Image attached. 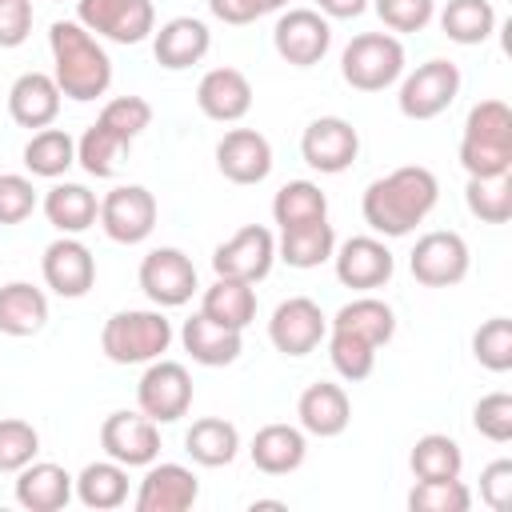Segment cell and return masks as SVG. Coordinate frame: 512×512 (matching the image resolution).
I'll list each match as a JSON object with an SVG mask.
<instances>
[{
    "instance_id": "7bdbcfd3",
    "label": "cell",
    "mask_w": 512,
    "mask_h": 512,
    "mask_svg": "<svg viewBox=\"0 0 512 512\" xmlns=\"http://www.w3.org/2000/svg\"><path fill=\"white\" fill-rule=\"evenodd\" d=\"M96 124H104L112 136H120L124 144H132L148 124H152V104L144 96H116L100 108Z\"/></svg>"
},
{
    "instance_id": "8d00e7d4",
    "label": "cell",
    "mask_w": 512,
    "mask_h": 512,
    "mask_svg": "<svg viewBox=\"0 0 512 512\" xmlns=\"http://www.w3.org/2000/svg\"><path fill=\"white\" fill-rule=\"evenodd\" d=\"M408 464H412V476L416 480H456L460 468H464V452H460V444L452 436L428 432V436H420L412 444Z\"/></svg>"
},
{
    "instance_id": "db71d44e",
    "label": "cell",
    "mask_w": 512,
    "mask_h": 512,
    "mask_svg": "<svg viewBox=\"0 0 512 512\" xmlns=\"http://www.w3.org/2000/svg\"><path fill=\"white\" fill-rule=\"evenodd\" d=\"M260 4H264V12H276V8H284L288 0H260Z\"/></svg>"
},
{
    "instance_id": "4fadbf2b",
    "label": "cell",
    "mask_w": 512,
    "mask_h": 512,
    "mask_svg": "<svg viewBox=\"0 0 512 512\" xmlns=\"http://www.w3.org/2000/svg\"><path fill=\"white\" fill-rule=\"evenodd\" d=\"M408 268L424 288H452L468 276V244L460 232H424L408 256Z\"/></svg>"
},
{
    "instance_id": "74e56055",
    "label": "cell",
    "mask_w": 512,
    "mask_h": 512,
    "mask_svg": "<svg viewBox=\"0 0 512 512\" xmlns=\"http://www.w3.org/2000/svg\"><path fill=\"white\" fill-rule=\"evenodd\" d=\"M324 216H328V196L312 180H288L272 196V220L280 224V232L296 228V224H308V220H324Z\"/></svg>"
},
{
    "instance_id": "816d5d0a",
    "label": "cell",
    "mask_w": 512,
    "mask_h": 512,
    "mask_svg": "<svg viewBox=\"0 0 512 512\" xmlns=\"http://www.w3.org/2000/svg\"><path fill=\"white\" fill-rule=\"evenodd\" d=\"M208 8L224 24H252V20L264 16V4L260 0H208Z\"/></svg>"
},
{
    "instance_id": "ee69618b",
    "label": "cell",
    "mask_w": 512,
    "mask_h": 512,
    "mask_svg": "<svg viewBox=\"0 0 512 512\" xmlns=\"http://www.w3.org/2000/svg\"><path fill=\"white\" fill-rule=\"evenodd\" d=\"M408 508L412 512H468L472 508V492L456 480H416V488L408 492Z\"/></svg>"
},
{
    "instance_id": "ba28073f",
    "label": "cell",
    "mask_w": 512,
    "mask_h": 512,
    "mask_svg": "<svg viewBox=\"0 0 512 512\" xmlns=\"http://www.w3.org/2000/svg\"><path fill=\"white\" fill-rule=\"evenodd\" d=\"M456 92H460V68L452 60H424L416 72L404 76L396 104L408 120H432L456 100Z\"/></svg>"
},
{
    "instance_id": "2e32d148",
    "label": "cell",
    "mask_w": 512,
    "mask_h": 512,
    "mask_svg": "<svg viewBox=\"0 0 512 512\" xmlns=\"http://www.w3.org/2000/svg\"><path fill=\"white\" fill-rule=\"evenodd\" d=\"M356 152H360V136L344 116H316L300 136L304 164L324 172V176H336V172L352 168Z\"/></svg>"
},
{
    "instance_id": "5bb4252c",
    "label": "cell",
    "mask_w": 512,
    "mask_h": 512,
    "mask_svg": "<svg viewBox=\"0 0 512 512\" xmlns=\"http://www.w3.org/2000/svg\"><path fill=\"white\" fill-rule=\"evenodd\" d=\"M140 288L156 308H180L196 292V264L180 248H152L140 260Z\"/></svg>"
},
{
    "instance_id": "e0dca14e",
    "label": "cell",
    "mask_w": 512,
    "mask_h": 512,
    "mask_svg": "<svg viewBox=\"0 0 512 512\" xmlns=\"http://www.w3.org/2000/svg\"><path fill=\"white\" fill-rule=\"evenodd\" d=\"M40 272H44V284L64 296V300H80L88 296V288L96 284V256L88 252V244H80L76 236H60L44 248V260H40Z\"/></svg>"
},
{
    "instance_id": "4316f807",
    "label": "cell",
    "mask_w": 512,
    "mask_h": 512,
    "mask_svg": "<svg viewBox=\"0 0 512 512\" xmlns=\"http://www.w3.org/2000/svg\"><path fill=\"white\" fill-rule=\"evenodd\" d=\"M252 464L268 476H288L304 464L308 456V440H304V428L296 424H264L256 436H252Z\"/></svg>"
},
{
    "instance_id": "e575fe53",
    "label": "cell",
    "mask_w": 512,
    "mask_h": 512,
    "mask_svg": "<svg viewBox=\"0 0 512 512\" xmlns=\"http://www.w3.org/2000/svg\"><path fill=\"white\" fill-rule=\"evenodd\" d=\"M496 28V8L492 0H448L444 12H440V32L452 40V44H484Z\"/></svg>"
},
{
    "instance_id": "f5cc1de1",
    "label": "cell",
    "mask_w": 512,
    "mask_h": 512,
    "mask_svg": "<svg viewBox=\"0 0 512 512\" xmlns=\"http://www.w3.org/2000/svg\"><path fill=\"white\" fill-rule=\"evenodd\" d=\"M368 8V0H316V12L328 20H352Z\"/></svg>"
},
{
    "instance_id": "9a60e30c",
    "label": "cell",
    "mask_w": 512,
    "mask_h": 512,
    "mask_svg": "<svg viewBox=\"0 0 512 512\" xmlns=\"http://www.w3.org/2000/svg\"><path fill=\"white\" fill-rule=\"evenodd\" d=\"M328 336V316L308 296H288L268 320V340L284 356H308Z\"/></svg>"
},
{
    "instance_id": "52a82bcc",
    "label": "cell",
    "mask_w": 512,
    "mask_h": 512,
    "mask_svg": "<svg viewBox=\"0 0 512 512\" xmlns=\"http://www.w3.org/2000/svg\"><path fill=\"white\" fill-rule=\"evenodd\" d=\"M76 20L116 44H140L156 32L152 0H76Z\"/></svg>"
},
{
    "instance_id": "8fae6325",
    "label": "cell",
    "mask_w": 512,
    "mask_h": 512,
    "mask_svg": "<svg viewBox=\"0 0 512 512\" xmlns=\"http://www.w3.org/2000/svg\"><path fill=\"white\" fill-rule=\"evenodd\" d=\"M100 228L116 244H140L156 228V196L144 184H120L100 200Z\"/></svg>"
},
{
    "instance_id": "f546056e",
    "label": "cell",
    "mask_w": 512,
    "mask_h": 512,
    "mask_svg": "<svg viewBox=\"0 0 512 512\" xmlns=\"http://www.w3.org/2000/svg\"><path fill=\"white\" fill-rule=\"evenodd\" d=\"M48 324V296L24 280L0 288V332L4 336H36Z\"/></svg>"
},
{
    "instance_id": "ab89813d",
    "label": "cell",
    "mask_w": 512,
    "mask_h": 512,
    "mask_svg": "<svg viewBox=\"0 0 512 512\" xmlns=\"http://www.w3.org/2000/svg\"><path fill=\"white\" fill-rule=\"evenodd\" d=\"M328 356H332V368L352 384L368 380L376 368V344H368L364 336L344 332V328H328Z\"/></svg>"
},
{
    "instance_id": "d6986e66",
    "label": "cell",
    "mask_w": 512,
    "mask_h": 512,
    "mask_svg": "<svg viewBox=\"0 0 512 512\" xmlns=\"http://www.w3.org/2000/svg\"><path fill=\"white\" fill-rule=\"evenodd\" d=\"M216 168L232 184H260L272 172V144L256 128H232L216 144Z\"/></svg>"
},
{
    "instance_id": "60d3db41",
    "label": "cell",
    "mask_w": 512,
    "mask_h": 512,
    "mask_svg": "<svg viewBox=\"0 0 512 512\" xmlns=\"http://www.w3.org/2000/svg\"><path fill=\"white\" fill-rule=\"evenodd\" d=\"M128 152V144L120 136H112L104 124H92L80 140H76V164L88 172V176H112L116 172V160Z\"/></svg>"
},
{
    "instance_id": "83f0119b",
    "label": "cell",
    "mask_w": 512,
    "mask_h": 512,
    "mask_svg": "<svg viewBox=\"0 0 512 512\" xmlns=\"http://www.w3.org/2000/svg\"><path fill=\"white\" fill-rule=\"evenodd\" d=\"M44 216L60 236H80V232H88L96 224L100 200L84 184H52L44 192Z\"/></svg>"
},
{
    "instance_id": "5b68a950",
    "label": "cell",
    "mask_w": 512,
    "mask_h": 512,
    "mask_svg": "<svg viewBox=\"0 0 512 512\" xmlns=\"http://www.w3.org/2000/svg\"><path fill=\"white\" fill-rule=\"evenodd\" d=\"M404 72V44L392 32H360L340 52V76L356 92H384Z\"/></svg>"
},
{
    "instance_id": "c3c4849f",
    "label": "cell",
    "mask_w": 512,
    "mask_h": 512,
    "mask_svg": "<svg viewBox=\"0 0 512 512\" xmlns=\"http://www.w3.org/2000/svg\"><path fill=\"white\" fill-rule=\"evenodd\" d=\"M436 12V0H376V16L392 32H420Z\"/></svg>"
},
{
    "instance_id": "9c48e42d",
    "label": "cell",
    "mask_w": 512,
    "mask_h": 512,
    "mask_svg": "<svg viewBox=\"0 0 512 512\" xmlns=\"http://www.w3.org/2000/svg\"><path fill=\"white\" fill-rule=\"evenodd\" d=\"M100 448L124 468H148L160 456V424L144 412H108L100 424Z\"/></svg>"
},
{
    "instance_id": "7a4b0ae2",
    "label": "cell",
    "mask_w": 512,
    "mask_h": 512,
    "mask_svg": "<svg viewBox=\"0 0 512 512\" xmlns=\"http://www.w3.org/2000/svg\"><path fill=\"white\" fill-rule=\"evenodd\" d=\"M48 48H52V80L60 96L68 100H96L112 84V60L100 48V40L80 24V20H56L48 28Z\"/></svg>"
},
{
    "instance_id": "f35d334b",
    "label": "cell",
    "mask_w": 512,
    "mask_h": 512,
    "mask_svg": "<svg viewBox=\"0 0 512 512\" xmlns=\"http://www.w3.org/2000/svg\"><path fill=\"white\" fill-rule=\"evenodd\" d=\"M468 212L484 224H508L512 220V172L500 176H468L464 188Z\"/></svg>"
},
{
    "instance_id": "30bf717a",
    "label": "cell",
    "mask_w": 512,
    "mask_h": 512,
    "mask_svg": "<svg viewBox=\"0 0 512 512\" xmlns=\"http://www.w3.org/2000/svg\"><path fill=\"white\" fill-rule=\"evenodd\" d=\"M272 44L292 68H312L332 48V24L316 8H288L272 28Z\"/></svg>"
},
{
    "instance_id": "3957f363",
    "label": "cell",
    "mask_w": 512,
    "mask_h": 512,
    "mask_svg": "<svg viewBox=\"0 0 512 512\" xmlns=\"http://www.w3.org/2000/svg\"><path fill=\"white\" fill-rule=\"evenodd\" d=\"M460 164L468 176L512 172V108L504 100L472 104L460 136Z\"/></svg>"
},
{
    "instance_id": "681fc988",
    "label": "cell",
    "mask_w": 512,
    "mask_h": 512,
    "mask_svg": "<svg viewBox=\"0 0 512 512\" xmlns=\"http://www.w3.org/2000/svg\"><path fill=\"white\" fill-rule=\"evenodd\" d=\"M480 500L492 512H504L512 504V460H492L480 472Z\"/></svg>"
},
{
    "instance_id": "d4e9b609",
    "label": "cell",
    "mask_w": 512,
    "mask_h": 512,
    "mask_svg": "<svg viewBox=\"0 0 512 512\" xmlns=\"http://www.w3.org/2000/svg\"><path fill=\"white\" fill-rule=\"evenodd\" d=\"M8 116L20 128H48L60 116V88L48 72H24L8 88Z\"/></svg>"
},
{
    "instance_id": "b9f144b4",
    "label": "cell",
    "mask_w": 512,
    "mask_h": 512,
    "mask_svg": "<svg viewBox=\"0 0 512 512\" xmlns=\"http://www.w3.org/2000/svg\"><path fill=\"white\" fill-rule=\"evenodd\" d=\"M472 356L488 372H508L512 368V320L492 316L472 332Z\"/></svg>"
},
{
    "instance_id": "ffe728a7",
    "label": "cell",
    "mask_w": 512,
    "mask_h": 512,
    "mask_svg": "<svg viewBox=\"0 0 512 512\" xmlns=\"http://www.w3.org/2000/svg\"><path fill=\"white\" fill-rule=\"evenodd\" d=\"M200 496V480L184 464H148L140 492H136V512H184Z\"/></svg>"
},
{
    "instance_id": "836d02e7",
    "label": "cell",
    "mask_w": 512,
    "mask_h": 512,
    "mask_svg": "<svg viewBox=\"0 0 512 512\" xmlns=\"http://www.w3.org/2000/svg\"><path fill=\"white\" fill-rule=\"evenodd\" d=\"M328 328H344V332H356V336H364L368 344H388L392 336H396V312L384 304V300H376V296H360V300H348L332 320H328Z\"/></svg>"
},
{
    "instance_id": "d6a6232c",
    "label": "cell",
    "mask_w": 512,
    "mask_h": 512,
    "mask_svg": "<svg viewBox=\"0 0 512 512\" xmlns=\"http://www.w3.org/2000/svg\"><path fill=\"white\" fill-rule=\"evenodd\" d=\"M184 448L196 464L224 468L240 452V432H236V424H228L220 416H204V420H192V428L184 432Z\"/></svg>"
},
{
    "instance_id": "d590c367",
    "label": "cell",
    "mask_w": 512,
    "mask_h": 512,
    "mask_svg": "<svg viewBox=\"0 0 512 512\" xmlns=\"http://www.w3.org/2000/svg\"><path fill=\"white\" fill-rule=\"evenodd\" d=\"M76 164V140L64 132V128H40L32 132V140L24 144V168L32 176H44V180H56L64 176L68 168Z\"/></svg>"
},
{
    "instance_id": "603a6c76",
    "label": "cell",
    "mask_w": 512,
    "mask_h": 512,
    "mask_svg": "<svg viewBox=\"0 0 512 512\" xmlns=\"http://www.w3.org/2000/svg\"><path fill=\"white\" fill-rule=\"evenodd\" d=\"M296 416H300V428H304L308 436L328 440V436H340V432L348 428V420H352V400H348V392H344L340 384L320 380V384H308V388L300 392Z\"/></svg>"
},
{
    "instance_id": "8992f818",
    "label": "cell",
    "mask_w": 512,
    "mask_h": 512,
    "mask_svg": "<svg viewBox=\"0 0 512 512\" xmlns=\"http://www.w3.org/2000/svg\"><path fill=\"white\" fill-rule=\"evenodd\" d=\"M136 404L148 420L156 424H176L192 408V376L176 360H148L140 384H136Z\"/></svg>"
},
{
    "instance_id": "7402d4cb",
    "label": "cell",
    "mask_w": 512,
    "mask_h": 512,
    "mask_svg": "<svg viewBox=\"0 0 512 512\" xmlns=\"http://www.w3.org/2000/svg\"><path fill=\"white\" fill-rule=\"evenodd\" d=\"M208 48H212V32L196 16H176V20H168L152 32L156 64L168 68V72H184V68L200 64L208 56Z\"/></svg>"
},
{
    "instance_id": "ac0fdd59",
    "label": "cell",
    "mask_w": 512,
    "mask_h": 512,
    "mask_svg": "<svg viewBox=\"0 0 512 512\" xmlns=\"http://www.w3.org/2000/svg\"><path fill=\"white\" fill-rule=\"evenodd\" d=\"M332 260H336V280L344 288H360V292L388 284L392 272H396V260H392L388 244L376 240V236H352V240H344L332 252Z\"/></svg>"
},
{
    "instance_id": "6da1fadb",
    "label": "cell",
    "mask_w": 512,
    "mask_h": 512,
    "mask_svg": "<svg viewBox=\"0 0 512 512\" xmlns=\"http://www.w3.org/2000/svg\"><path fill=\"white\" fill-rule=\"evenodd\" d=\"M440 200V184L432 176V168L424 164H404L392 168L388 176L372 180L364 188V220L372 232L380 236H408Z\"/></svg>"
},
{
    "instance_id": "1f68e13d",
    "label": "cell",
    "mask_w": 512,
    "mask_h": 512,
    "mask_svg": "<svg viewBox=\"0 0 512 512\" xmlns=\"http://www.w3.org/2000/svg\"><path fill=\"white\" fill-rule=\"evenodd\" d=\"M200 312L224 328H236L244 332L256 316V292L252 284L244 280H232V276H216L212 288H204V300H200Z\"/></svg>"
},
{
    "instance_id": "44dd1931",
    "label": "cell",
    "mask_w": 512,
    "mask_h": 512,
    "mask_svg": "<svg viewBox=\"0 0 512 512\" xmlns=\"http://www.w3.org/2000/svg\"><path fill=\"white\" fill-rule=\"evenodd\" d=\"M196 108L216 124H236L252 108V84L240 68H212L196 84Z\"/></svg>"
},
{
    "instance_id": "4dcf8cb0",
    "label": "cell",
    "mask_w": 512,
    "mask_h": 512,
    "mask_svg": "<svg viewBox=\"0 0 512 512\" xmlns=\"http://www.w3.org/2000/svg\"><path fill=\"white\" fill-rule=\"evenodd\" d=\"M76 500L84 508H96V512H108V508H120L128 500V468L116 464L112 456L108 460H92L84 464V472L76 476L72 484Z\"/></svg>"
},
{
    "instance_id": "7dc6e473",
    "label": "cell",
    "mask_w": 512,
    "mask_h": 512,
    "mask_svg": "<svg viewBox=\"0 0 512 512\" xmlns=\"http://www.w3.org/2000/svg\"><path fill=\"white\" fill-rule=\"evenodd\" d=\"M36 212V188L20 172H0V224H20Z\"/></svg>"
},
{
    "instance_id": "cb8c5ba5",
    "label": "cell",
    "mask_w": 512,
    "mask_h": 512,
    "mask_svg": "<svg viewBox=\"0 0 512 512\" xmlns=\"http://www.w3.org/2000/svg\"><path fill=\"white\" fill-rule=\"evenodd\" d=\"M76 476L52 460H32L16 472V504L28 512H60L72 500Z\"/></svg>"
},
{
    "instance_id": "f1b7e54d",
    "label": "cell",
    "mask_w": 512,
    "mask_h": 512,
    "mask_svg": "<svg viewBox=\"0 0 512 512\" xmlns=\"http://www.w3.org/2000/svg\"><path fill=\"white\" fill-rule=\"evenodd\" d=\"M336 252V232L324 220H308V224H296V228H284L280 240H276V256L288 264V268H320L324 260H332Z\"/></svg>"
},
{
    "instance_id": "bcb514c9",
    "label": "cell",
    "mask_w": 512,
    "mask_h": 512,
    "mask_svg": "<svg viewBox=\"0 0 512 512\" xmlns=\"http://www.w3.org/2000/svg\"><path fill=\"white\" fill-rule=\"evenodd\" d=\"M472 424L484 440L492 444H508L512 440V396L508 392H488L476 400L472 408Z\"/></svg>"
},
{
    "instance_id": "484cf974",
    "label": "cell",
    "mask_w": 512,
    "mask_h": 512,
    "mask_svg": "<svg viewBox=\"0 0 512 512\" xmlns=\"http://www.w3.org/2000/svg\"><path fill=\"white\" fill-rule=\"evenodd\" d=\"M180 340H184V352L196 364H204V368H224V364H232L244 352V332L224 328V324L208 320L204 312H196V316L184 320Z\"/></svg>"
},
{
    "instance_id": "f6af8a7d",
    "label": "cell",
    "mask_w": 512,
    "mask_h": 512,
    "mask_svg": "<svg viewBox=\"0 0 512 512\" xmlns=\"http://www.w3.org/2000/svg\"><path fill=\"white\" fill-rule=\"evenodd\" d=\"M40 452V432L28 420H0V472H20Z\"/></svg>"
},
{
    "instance_id": "f907efd6",
    "label": "cell",
    "mask_w": 512,
    "mask_h": 512,
    "mask_svg": "<svg viewBox=\"0 0 512 512\" xmlns=\"http://www.w3.org/2000/svg\"><path fill=\"white\" fill-rule=\"evenodd\" d=\"M32 32V0H0V48H20Z\"/></svg>"
},
{
    "instance_id": "277c9868",
    "label": "cell",
    "mask_w": 512,
    "mask_h": 512,
    "mask_svg": "<svg viewBox=\"0 0 512 512\" xmlns=\"http://www.w3.org/2000/svg\"><path fill=\"white\" fill-rule=\"evenodd\" d=\"M172 344V324L164 312L152 308H128L112 312L100 332V348L112 364H148Z\"/></svg>"
},
{
    "instance_id": "7c38bea8",
    "label": "cell",
    "mask_w": 512,
    "mask_h": 512,
    "mask_svg": "<svg viewBox=\"0 0 512 512\" xmlns=\"http://www.w3.org/2000/svg\"><path fill=\"white\" fill-rule=\"evenodd\" d=\"M276 264V236L264 224H244L240 232H232L216 252H212V268L216 276H232L244 284H256L272 272Z\"/></svg>"
}]
</instances>
